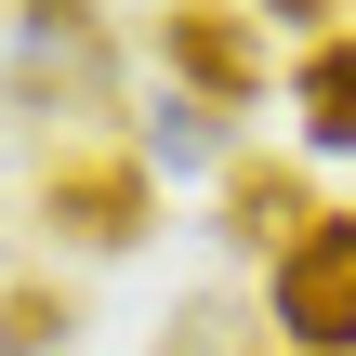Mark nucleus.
<instances>
[{
  "instance_id": "obj_1",
  "label": "nucleus",
  "mask_w": 356,
  "mask_h": 356,
  "mask_svg": "<svg viewBox=\"0 0 356 356\" xmlns=\"http://www.w3.org/2000/svg\"><path fill=\"white\" fill-rule=\"evenodd\" d=\"M40 225H53V238H79V251H132V238L159 225V172H145V145L53 159V172H40Z\"/></svg>"
},
{
  "instance_id": "obj_2",
  "label": "nucleus",
  "mask_w": 356,
  "mask_h": 356,
  "mask_svg": "<svg viewBox=\"0 0 356 356\" xmlns=\"http://www.w3.org/2000/svg\"><path fill=\"white\" fill-rule=\"evenodd\" d=\"M13 106H119V40L92 0H26V66H13Z\"/></svg>"
},
{
  "instance_id": "obj_3",
  "label": "nucleus",
  "mask_w": 356,
  "mask_h": 356,
  "mask_svg": "<svg viewBox=\"0 0 356 356\" xmlns=\"http://www.w3.org/2000/svg\"><path fill=\"white\" fill-rule=\"evenodd\" d=\"M159 66L198 92V106H251L264 92V26L238 13V0H159Z\"/></svg>"
},
{
  "instance_id": "obj_4",
  "label": "nucleus",
  "mask_w": 356,
  "mask_h": 356,
  "mask_svg": "<svg viewBox=\"0 0 356 356\" xmlns=\"http://www.w3.org/2000/svg\"><path fill=\"white\" fill-rule=\"evenodd\" d=\"M264 304H277V330H291L304 356H356V211H330V225L277 264Z\"/></svg>"
},
{
  "instance_id": "obj_5",
  "label": "nucleus",
  "mask_w": 356,
  "mask_h": 356,
  "mask_svg": "<svg viewBox=\"0 0 356 356\" xmlns=\"http://www.w3.org/2000/svg\"><path fill=\"white\" fill-rule=\"evenodd\" d=\"M317 225H330V211H317V185H304L291 159H225V251H264V264H291Z\"/></svg>"
},
{
  "instance_id": "obj_6",
  "label": "nucleus",
  "mask_w": 356,
  "mask_h": 356,
  "mask_svg": "<svg viewBox=\"0 0 356 356\" xmlns=\"http://www.w3.org/2000/svg\"><path fill=\"white\" fill-rule=\"evenodd\" d=\"M291 106H304V145H356V40H317L291 66Z\"/></svg>"
},
{
  "instance_id": "obj_7",
  "label": "nucleus",
  "mask_w": 356,
  "mask_h": 356,
  "mask_svg": "<svg viewBox=\"0 0 356 356\" xmlns=\"http://www.w3.org/2000/svg\"><path fill=\"white\" fill-rule=\"evenodd\" d=\"M145 159H159V172H172V159H238V145H225V106H198V92H172V106L145 119Z\"/></svg>"
},
{
  "instance_id": "obj_8",
  "label": "nucleus",
  "mask_w": 356,
  "mask_h": 356,
  "mask_svg": "<svg viewBox=\"0 0 356 356\" xmlns=\"http://www.w3.org/2000/svg\"><path fill=\"white\" fill-rule=\"evenodd\" d=\"M66 330H79V304H66V291H40V277H26V291H0V356H53Z\"/></svg>"
},
{
  "instance_id": "obj_9",
  "label": "nucleus",
  "mask_w": 356,
  "mask_h": 356,
  "mask_svg": "<svg viewBox=\"0 0 356 356\" xmlns=\"http://www.w3.org/2000/svg\"><path fill=\"white\" fill-rule=\"evenodd\" d=\"M225 330H238L225 304H185V330H172V356H225Z\"/></svg>"
},
{
  "instance_id": "obj_10",
  "label": "nucleus",
  "mask_w": 356,
  "mask_h": 356,
  "mask_svg": "<svg viewBox=\"0 0 356 356\" xmlns=\"http://www.w3.org/2000/svg\"><path fill=\"white\" fill-rule=\"evenodd\" d=\"M264 13H277V26H317V13H330V0H264Z\"/></svg>"
}]
</instances>
